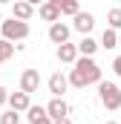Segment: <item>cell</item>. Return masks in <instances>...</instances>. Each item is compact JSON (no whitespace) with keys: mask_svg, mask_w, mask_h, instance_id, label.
<instances>
[{"mask_svg":"<svg viewBox=\"0 0 121 124\" xmlns=\"http://www.w3.org/2000/svg\"><path fill=\"white\" fill-rule=\"evenodd\" d=\"M26 116H29V124H52V118L46 116V110H43L40 104H38V107L32 104L29 110H26Z\"/></svg>","mask_w":121,"mask_h":124,"instance_id":"5bb4252c","label":"cell"},{"mask_svg":"<svg viewBox=\"0 0 121 124\" xmlns=\"http://www.w3.org/2000/svg\"><path fill=\"white\" fill-rule=\"evenodd\" d=\"M75 49H78V58H92L98 52V40L87 35V38H81V43H75Z\"/></svg>","mask_w":121,"mask_h":124,"instance_id":"7c38bea8","label":"cell"},{"mask_svg":"<svg viewBox=\"0 0 121 124\" xmlns=\"http://www.w3.org/2000/svg\"><path fill=\"white\" fill-rule=\"evenodd\" d=\"M69 90V81H66V75H60V72H55L52 78H49V93H52V98H63V93Z\"/></svg>","mask_w":121,"mask_h":124,"instance_id":"8fae6325","label":"cell"},{"mask_svg":"<svg viewBox=\"0 0 121 124\" xmlns=\"http://www.w3.org/2000/svg\"><path fill=\"white\" fill-rule=\"evenodd\" d=\"M98 46H104V49H115V46H118V32L104 29V35H101V43H98Z\"/></svg>","mask_w":121,"mask_h":124,"instance_id":"9a60e30c","label":"cell"},{"mask_svg":"<svg viewBox=\"0 0 121 124\" xmlns=\"http://www.w3.org/2000/svg\"><path fill=\"white\" fill-rule=\"evenodd\" d=\"M69 35H72V26L69 23H52L49 26V40L55 43V46H63V43H69Z\"/></svg>","mask_w":121,"mask_h":124,"instance_id":"8992f818","label":"cell"},{"mask_svg":"<svg viewBox=\"0 0 121 124\" xmlns=\"http://www.w3.org/2000/svg\"><path fill=\"white\" fill-rule=\"evenodd\" d=\"M107 29H113V32L121 29V9H110L107 12Z\"/></svg>","mask_w":121,"mask_h":124,"instance_id":"e0dca14e","label":"cell"},{"mask_svg":"<svg viewBox=\"0 0 121 124\" xmlns=\"http://www.w3.org/2000/svg\"><path fill=\"white\" fill-rule=\"evenodd\" d=\"M72 26H75V29H78L84 38H87V35L92 32V26H95V17H92L90 12H78V15L72 17Z\"/></svg>","mask_w":121,"mask_h":124,"instance_id":"30bf717a","label":"cell"},{"mask_svg":"<svg viewBox=\"0 0 121 124\" xmlns=\"http://www.w3.org/2000/svg\"><path fill=\"white\" fill-rule=\"evenodd\" d=\"M0 124H20V116H17L15 110H6V113L0 116Z\"/></svg>","mask_w":121,"mask_h":124,"instance_id":"d6986e66","label":"cell"},{"mask_svg":"<svg viewBox=\"0 0 121 124\" xmlns=\"http://www.w3.org/2000/svg\"><path fill=\"white\" fill-rule=\"evenodd\" d=\"M58 3H60V0H46V3H40V6H38V17L46 20L49 26L58 23V20H60V6H58Z\"/></svg>","mask_w":121,"mask_h":124,"instance_id":"277c9868","label":"cell"},{"mask_svg":"<svg viewBox=\"0 0 121 124\" xmlns=\"http://www.w3.org/2000/svg\"><path fill=\"white\" fill-rule=\"evenodd\" d=\"M43 110H46V116H49L52 121H60V118H69V104H66L63 98H52V101H49V104H46Z\"/></svg>","mask_w":121,"mask_h":124,"instance_id":"52a82bcc","label":"cell"},{"mask_svg":"<svg viewBox=\"0 0 121 124\" xmlns=\"http://www.w3.org/2000/svg\"><path fill=\"white\" fill-rule=\"evenodd\" d=\"M35 15V3H26V0H17L12 3V17L20 20V23H29V17Z\"/></svg>","mask_w":121,"mask_h":124,"instance_id":"9c48e42d","label":"cell"},{"mask_svg":"<svg viewBox=\"0 0 121 124\" xmlns=\"http://www.w3.org/2000/svg\"><path fill=\"white\" fill-rule=\"evenodd\" d=\"M15 49H17L15 43H6V40H0V63H6V61H9V58L15 55Z\"/></svg>","mask_w":121,"mask_h":124,"instance_id":"ac0fdd59","label":"cell"},{"mask_svg":"<svg viewBox=\"0 0 121 124\" xmlns=\"http://www.w3.org/2000/svg\"><path fill=\"white\" fill-rule=\"evenodd\" d=\"M113 69H115V75H118V78H121V55H118V58H115V61H113Z\"/></svg>","mask_w":121,"mask_h":124,"instance_id":"44dd1931","label":"cell"},{"mask_svg":"<svg viewBox=\"0 0 121 124\" xmlns=\"http://www.w3.org/2000/svg\"><path fill=\"white\" fill-rule=\"evenodd\" d=\"M0 23H3V6H0Z\"/></svg>","mask_w":121,"mask_h":124,"instance_id":"603a6c76","label":"cell"},{"mask_svg":"<svg viewBox=\"0 0 121 124\" xmlns=\"http://www.w3.org/2000/svg\"><path fill=\"white\" fill-rule=\"evenodd\" d=\"M0 35H3L0 40H6V43H20V40L29 38V23H20L15 17H6L0 23Z\"/></svg>","mask_w":121,"mask_h":124,"instance_id":"7a4b0ae2","label":"cell"},{"mask_svg":"<svg viewBox=\"0 0 121 124\" xmlns=\"http://www.w3.org/2000/svg\"><path fill=\"white\" fill-rule=\"evenodd\" d=\"M38 87H40V72L38 69H23L20 72V93L32 95V93H38Z\"/></svg>","mask_w":121,"mask_h":124,"instance_id":"5b68a950","label":"cell"},{"mask_svg":"<svg viewBox=\"0 0 121 124\" xmlns=\"http://www.w3.org/2000/svg\"><path fill=\"white\" fill-rule=\"evenodd\" d=\"M66 81H69V87L84 90V87H90V84H101L104 78H101V66L92 61V58H78V61L72 63Z\"/></svg>","mask_w":121,"mask_h":124,"instance_id":"6da1fadb","label":"cell"},{"mask_svg":"<svg viewBox=\"0 0 121 124\" xmlns=\"http://www.w3.org/2000/svg\"><path fill=\"white\" fill-rule=\"evenodd\" d=\"M58 61H60V63H69V66L78 61V49H75V43H72V40H69V43H63V46H58Z\"/></svg>","mask_w":121,"mask_h":124,"instance_id":"4fadbf2b","label":"cell"},{"mask_svg":"<svg viewBox=\"0 0 121 124\" xmlns=\"http://www.w3.org/2000/svg\"><path fill=\"white\" fill-rule=\"evenodd\" d=\"M60 15H66V17H75L78 12H81V6H78V0H60Z\"/></svg>","mask_w":121,"mask_h":124,"instance_id":"2e32d148","label":"cell"},{"mask_svg":"<svg viewBox=\"0 0 121 124\" xmlns=\"http://www.w3.org/2000/svg\"><path fill=\"white\" fill-rule=\"evenodd\" d=\"M52 124H72L69 118H60V121H52Z\"/></svg>","mask_w":121,"mask_h":124,"instance_id":"7402d4cb","label":"cell"},{"mask_svg":"<svg viewBox=\"0 0 121 124\" xmlns=\"http://www.w3.org/2000/svg\"><path fill=\"white\" fill-rule=\"evenodd\" d=\"M6 101H9V90H6V87H3V84H0V107H3V104H6Z\"/></svg>","mask_w":121,"mask_h":124,"instance_id":"ffe728a7","label":"cell"},{"mask_svg":"<svg viewBox=\"0 0 121 124\" xmlns=\"http://www.w3.org/2000/svg\"><path fill=\"white\" fill-rule=\"evenodd\" d=\"M104 124H118V121H104Z\"/></svg>","mask_w":121,"mask_h":124,"instance_id":"cb8c5ba5","label":"cell"},{"mask_svg":"<svg viewBox=\"0 0 121 124\" xmlns=\"http://www.w3.org/2000/svg\"><path fill=\"white\" fill-rule=\"evenodd\" d=\"M98 98H101V104L107 107V110H121V87L118 84H113V81H101L98 84Z\"/></svg>","mask_w":121,"mask_h":124,"instance_id":"3957f363","label":"cell"},{"mask_svg":"<svg viewBox=\"0 0 121 124\" xmlns=\"http://www.w3.org/2000/svg\"><path fill=\"white\" fill-rule=\"evenodd\" d=\"M6 104H9V110H15V113L20 116V113H26V110L32 107V98L17 90V93H9V101H6Z\"/></svg>","mask_w":121,"mask_h":124,"instance_id":"ba28073f","label":"cell"}]
</instances>
